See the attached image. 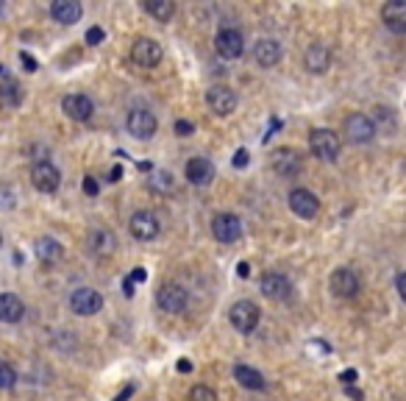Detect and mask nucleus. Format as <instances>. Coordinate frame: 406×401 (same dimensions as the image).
Returning <instances> with one entry per match:
<instances>
[{
    "instance_id": "f257e3e1",
    "label": "nucleus",
    "mask_w": 406,
    "mask_h": 401,
    "mask_svg": "<svg viewBox=\"0 0 406 401\" xmlns=\"http://www.w3.org/2000/svg\"><path fill=\"white\" fill-rule=\"evenodd\" d=\"M309 151L320 162H337L339 156V137L331 129H314L309 134Z\"/></svg>"
},
{
    "instance_id": "f03ea898",
    "label": "nucleus",
    "mask_w": 406,
    "mask_h": 401,
    "mask_svg": "<svg viewBox=\"0 0 406 401\" xmlns=\"http://www.w3.org/2000/svg\"><path fill=\"white\" fill-rule=\"evenodd\" d=\"M229 318H231V324H234V329H237V332L251 334L256 326H259L262 312H259V306H256L253 301H237V304L231 306Z\"/></svg>"
},
{
    "instance_id": "7ed1b4c3",
    "label": "nucleus",
    "mask_w": 406,
    "mask_h": 401,
    "mask_svg": "<svg viewBox=\"0 0 406 401\" xmlns=\"http://www.w3.org/2000/svg\"><path fill=\"white\" fill-rule=\"evenodd\" d=\"M214 48H217L220 59L234 62L245 53V39H242V33L237 28H220L217 36H214Z\"/></svg>"
},
{
    "instance_id": "20e7f679",
    "label": "nucleus",
    "mask_w": 406,
    "mask_h": 401,
    "mask_svg": "<svg viewBox=\"0 0 406 401\" xmlns=\"http://www.w3.org/2000/svg\"><path fill=\"white\" fill-rule=\"evenodd\" d=\"M156 304L170 315H181L190 304V293L181 284H162L159 293H156Z\"/></svg>"
},
{
    "instance_id": "39448f33",
    "label": "nucleus",
    "mask_w": 406,
    "mask_h": 401,
    "mask_svg": "<svg viewBox=\"0 0 406 401\" xmlns=\"http://www.w3.org/2000/svg\"><path fill=\"white\" fill-rule=\"evenodd\" d=\"M345 137L353 145H368V142H373V137H375V123H373L368 114L356 112V114H351L345 120Z\"/></svg>"
},
{
    "instance_id": "423d86ee",
    "label": "nucleus",
    "mask_w": 406,
    "mask_h": 401,
    "mask_svg": "<svg viewBox=\"0 0 406 401\" xmlns=\"http://www.w3.org/2000/svg\"><path fill=\"white\" fill-rule=\"evenodd\" d=\"M212 234H214V240L231 245V242H237L239 237H242V220H239L237 215H231V212H220L212 220Z\"/></svg>"
},
{
    "instance_id": "0eeeda50",
    "label": "nucleus",
    "mask_w": 406,
    "mask_h": 401,
    "mask_svg": "<svg viewBox=\"0 0 406 401\" xmlns=\"http://www.w3.org/2000/svg\"><path fill=\"white\" fill-rule=\"evenodd\" d=\"M31 181H34V187L39 193H56L59 190V184H62V173H59V167L50 165L48 159H42V162H36L31 167Z\"/></svg>"
},
{
    "instance_id": "6e6552de",
    "label": "nucleus",
    "mask_w": 406,
    "mask_h": 401,
    "mask_svg": "<svg viewBox=\"0 0 406 401\" xmlns=\"http://www.w3.org/2000/svg\"><path fill=\"white\" fill-rule=\"evenodd\" d=\"M70 306H72V312L75 315H98L103 309V296L98 290H92V287H78V290H72V296H70Z\"/></svg>"
},
{
    "instance_id": "1a4fd4ad",
    "label": "nucleus",
    "mask_w": 406,
    "mask_h": 401,
    "mask_svg": "<svg viewBox=\"0 0 406 401\" xmlns=\"http://www.w3.org/2000/svg\"><path fill=\"white\" fill-rule=\"evenodd\" d=\"M126 126H128V134H131L134 139H150V137L156 134V129H159L153 112H148V109H134V112H128Z\"/></svg>"
},
{
    "instance_id": "9d476101",
    "label": "nucleus",
    "mask_w": 406,
    "mask_h": 401,
    "mask_svg": "<svg viewBox=\"0 0 406 401\" xmlns=\"http://www.w3.org/2000/svg\"><path fill=\"white\" fill-rule=\"evenodd\" d=\"M206 103L209 109L217 114V117H229L234 109H237V92L229 90V87H212L206 92Z\"/></svg>"
},
{
    "instance_id": "9b49d317",
    "label": "nucleus",
    "mask_w": 406,
    "mask_h": 401,
    "mask_svg": "<svg viewBox=\"0 0 406 401\" xmlns=\"http://www.w3.org/2000/svg\"><path fill=\"white\" fill-rule=\"evenodd\" d=\"M131 59H134L139 67H156L162 62V45L156 42V39H148V36H142V39H136L134 48H131Z\"/></svg>"
},
{
    "instance_id": "f8f14e48",
    "label": "nucleus",
    "mask_w": 406,
    "mask_h": 401,
    "mask_svg": "<svg viewBox=\"0 0 406 401\" xmlns=\"http://www.w3.org/2000/svg\"><path fill=\"white\" fill-rule=\"evenodd\" d=\"M259 290H262L265 299H270V301H287L292 296V284H290V279L281 276V273H265Z\"/></svg>"
},
{
    "instance_id": "ddd939ff",
    "label": "nucleus",
    "mask_w": 406,
    "mask_h": 401,
    "mask_svg": "<svg viewBox=\"0 0 406 401\" xmlns=\"http://www.w3.org/2000/svg\"><path fill=\"white\" fill-rule=\"evenodd\" d=\"M128 229H131V234H134V240L148 242V240H153V237L159 234V220H156V215H153V212L139 209V212H134V215H131Z\"/></svg>"
},
{
    "instance_id": "4468645a",
    "label": "nucleus",
    "mask_w": 406,
    "mask_h": 401,
    "mask_svg": "<svg viewBox=\"0 0 406 401\" xmlns=\"http://www.w3.org/2000/svg\"><path fill=\"white\" fill-rule=\"evenodd\" d=\"M331 293L337 299H353L359 293V276L351 267H339L331 273Z\"/></svg>"
},
{
    "instance_id": "2eb2a0df",
    "label": "nucleus",
    "mask_w": 406,
    "mask_h": 401,
    "mask_svg": "<svg viewBox=\"0 0 406 401\" xmlns=\"http://www.w3.org/2000/svg\"><path fill=\"white\" fill-rule=\"evenodd\" d=\"M273 170L278 176H298L301 173V154L295 148H275L273 151Z\"/></svg>"
},
{
    "instance_id": "dca6fc26",
    "label": "nucleus",
    "mask_w": 406,
    "mask_h": 401,
    "mask_svg": "<svg viewBox=\"0 0 406 401\" xmlns=\"http://www.w3.org/2000/svg\"><path fill=\"white\" fill-rule=\"evenodd\" d=\"M290 209H292L298 218H314L317 209H320V200H317V196H314L312 190L298 187V190L290 193Z\"/></svg>"
},
{
    "instance_id": "f3484780",
    "label": "nucleus",
    "mask_w": 406,
    "mask_h": 401,
    "mask_svg": "<svg viewBox=\"0 0 406 401\" xmlns=\"http://www.w3.org/2000/svg\"><path fill=\"white\" fill-rule=\"evenodd\" d=\"M62 109H65V114H67L70 120H75V123H87L92 117V112H95L92 100L87 98V95H67V98L62 100Z\"/></svg>"
},
{
    "instance_id": "a211bd4d",
    "label": "nucleus",
    "mask_w": 406,
    "mask_h": 401,
    "mask_svg": "<svg viewBox=\"0 0 406 401\" xmlns=\"http://www.w3.org/2000/svg\"><path fill=\"white\" fill-rule=\"evenodd\" d=\"M187 178H190V184H195V187H206V184H212V178H214V165H212L209 159H203V156H195V159L187 162Z\"/></svg>"
},
{
    "instance_id": "6ab92c4d",
    "label": "nucleus",
    "mask_w": 406,
    "mask_h": 401,
    "mask_svg": "<svg viewBox=\"0 0 406 401\" xmlns=\"http://www.w3.org/2000/svg\"><path fill=\"white\" fill-rule=\"evenodd\" d=\"M50 14H53V20H56V23H62V26H72V23H78V20H81L84 6H81L78 0H56V3L50 6Z\"/></svg>"
},
{
    "instance_id": "aec40b11",
    "label": "nucleus",
    "mask_w": 406,
    "mask_h": 401,
    "mask_svg": "<svg viewBox=\"0 0 406 401\" xmlns=\"http://www.w3.org/2000/svg\"><path fill=\"white\" fill-rule=\"evenodd\" d=\"M381 20L390 31L395 33H404L406 31V3L404 0H393L381 9Z\"/></svg>"
},
{
    "instance_id": "412c9836",
    "label": "nucleus",
    "mask_w": 406,
    "mask_h": 401,
    "mask_svg": "<svg viewBox=\"0 0 406 401\" xmlns=\"http://www.w3.org/2000/svg\"><path fill=\"white\" fill-rule=\"evenodd\" d=\"M331 65V53H329V48L326 45H320V42H314V45H309L304 53V67L309 73H326Z\"/></svg>"
},
{
    "instance_id": "4be33fe9",
    "label": "nucleus",
    "mask_w": 406,
    "mask_h": 401,
    "mask_svg": "<svg viewBox=\"0 0 406 401\" xmlns=\"http://www.w3.org/2000/svg\"><path fill=\"white\" fill-rule=\"evenodd\" d=\"M281 56H284V50H281V45H278L275 39H259V42L253 45V59L262 67L278 65Z\"/></svg>"
},
{
    "instance_id": "5701e85b",
    "label": "nucleus",
    "mask_w": 406,
    "mask_h": 401,
    "mask_svg": "<svg viewBox=\"0 0 406 401\" xmlns=\"http://www.w3.org/2000/svg\"><path fill=\"white\" fill-rule=\"evenodd\" d=\"M26 315V304L14 293H0V321L3 324H20Z\"/></svg>"
},
{
    "instance_id": "b1692460",
    "label": "nucleus",
    "mask_w": 406,
    "mask_h": 401,
    "mask_svg": "<svg viewBox=\"0 0 406 401\" xmlns=\"http://www.w3.org/2000/svg\"><path fill=\"white\" fill-rule=\"evenodd\" d=\"M87 245H89V251L95 257H111L117 240H114V234L106 232V229H95V232H89V237H87Z\"/></svg>"
},
{
    "instance_id": "393cba45",
    "label": "nucleus",
    "mask_w": 406,
    "mask_h": 401,
    "mask_svg": "<svg viewBox=\"0 0 406 401\" xmlns=\"http://www.w3.org/2000/svg\"><path fill=\"white\" fill-rule=\"evenodd\" d=\"M234 379H237L242 387H248V390H265V387H268L265 376H262L256 368H251V365H237V368H234Z\"/></svg>"
},
{
    "instance_id": "a878e982",
    "label": "nucleus",
    "mask_w": 406,
    "mask_h": 401,
    "mask_svg": "<svg viewBox=\"0 0 406 401\" xmlns=\"http://www.w3.org/2000/svg\"><path fill=\"white\" fill-rule=\"evenodd\" d=\"M34 251L42 262H59V260H62V245H59L53 237H39Z\"/></svg>"
},
{
    "instance_id": "bb28decb",
    "label": "nucleus",
    "mask_w": 406,
    "mask_h": 401,
    "mask_svg": "<svg viewBox=\"0 0 406 401\" xmlns=\"http://www.w3.org/2000/svg\"><path fill=\"white\" fill-rule=\"evenodd\" d=\"M145 11L153 14L159 23H168L170 17L175 14V6L170 0H145Z\"/></svg>"
},
{
    "instance_id": "cd10ccee",
    "label": "nucleus",
    "mask_w": 406,
    "mask_h": 401,
    "mask_svg": "<svg viewBox=\"0 0 406 401\" xmlns=\"http://www.w3.org/2000/svg\"><path fill=\"white\" fill-rule=\"evenodd\" d=\"M0 100H3L6 106H20V100H23V90H20V84H17V81H11V78H6V81H3V87H0Z\"/></svg>"
},
{
    "instance_id": "c85d7f7f",
    "label": "nucleus",
    "mask_w": 406,
    "mask_h": 401,
    "mask_svg": "<svg viewBox=\"0 0 406 401\" xmlns=\"http://www.w3.org/2000/svg\"><path fill=\"white\" fill-rule=\"evenodd\" d=\"M14 382H17V373H14V368L6 365V363H0V390H6V387H14Z\"/></svg>"
},
{
    "instance_id": "c756f323",
    "label": "nucleus",
    "mask_w": 406,
    "mask_h": 401,
    "mask_svg": "<svg viewBox=\"0 0 406 401\" xmlns=\"http://www.w3.org/2000/svg\"><path fill=\"white\" fill-rule=\"evenodd\" d=\"M190 399L192 401H217V393H214L212 387H206V385H195L192 393H190Z\"/></svg>"
},
{
    "instance_id": "7c9ffc66",
    "label": "nucleus",
    "mask_w": 406,
    "mask_h": 401,
    "mask_svg": "<svg viewBox=\"0 0 406 401\" xmlns=\"http://www.w3.org/2000/svg\"><path fill=\"white\" fill-rule=\"evenodd\" d=\"M192 132H195V126L190 120H175V134L178 137H190Z\"/></svg>"
},
{
    "instance_id": "2f4dec72",
    "label": "nucleus",
    "mask_w": 406,
    "mask_h": 401,
    "mask_svg": "<svg viewBox=\"0 0 406 401\" xmlns=\"http://www.w3.org/2000/svg\"><path fill=\"white\" fill-rule=\"evenodd\" d=\"M103 36H106L103 28H98V26H95V28H89V31H87V45H101Z\"/></svg>"
},
{
    "instance_id": "473e14b6",
    "label": "nucleus",
    "mask_w": 406,
    "mask_h": 401,
    "mask_svg": "<svg viewBox=\"0 0 406 401\" xmlns=\"http://www.w3.org/2000/svg\"><path fill=\"white\" fill-rule=\"evenodd\" d=\"M156 178H162V181H150V187H153V190H170V187H172L170 173H162V176H156Z\"/></svg>"
},
{
    "instance_id": "72a5a7b5",
    "label": "nucleus",
    "mask_w": 406,
    "mask_h": 401,
    "mask_svg": "<svg viewBox=\"0 0 406 401\" xmlns=\"http://www.w3.org/2000/svg\"><path fill=\"white\" fill-rule=\"evenodd\" d=\"M84 193H87V196H98V181H95L92 176L84 178Z\"/></svg>"
},
{
    "instance_id": "f704fd0d",
    "label": "nucleus",
    "mask_w": 406,
    "mask_h": 401,
    "mask_svg": "<svg viewBox=\"0 0 406 401\" xmlns=\"http://www.w3.org/2000/svg\"><path fill=\"white\" fill-rule=\"evenodd\" d=\"M20 59H23V67H26L28 73H36V70H39V67H36L34 56H28V53H20Z\"/></svg>"
},
{
    "instance_id": "c9c22d12",
    "label": "nucleus",
    "mask_w": 406,
    "mask_h": 401,
    "mask_svg": "<svg viewBox=\"0 0 406 401\" xmlns=\"http://www.w3.org/2000/svg\"><path fill=\"white\" fill-rule=\"evenodd\" d=\"M245 165H248V151L239 148L237 154H234V167H245Z\"/></svg>"
},
{
    "instance_id": "e433bc0d",
    "label": "nucleus",
    "mask_w": 406,
    "mask_h": 401,
    "mask_svg": "<svg viewBox=\"0 0 406 401\" xmlns=\"http://www.w3.org/2000/svg\"><path fill=\"white\" fill-rule=\"evenodd\" d=\"M395 287H398V296L406 299V276L404 273H398V276H395Z\"/></svg>"
},
{
    "instance_id": "4c0bfd02",
    "label": "nucleus",
    "mask_w": 406,
    "mask_h": 401,
    "mask_svg": "<svg viewBox=\"0 0 406 401\" xmlns=\"http://www.w3.org/2000/svg\"><path fill=\"white\" fill-rule=\"evenodd\" d=\"M353 379H356V370H345V373H339V382H342V385H348V387L353 385Z\"/></svg>"
},
{
    "instance_id": "58836bf2",
    "label": "nucleus",
    "mask_w": 406,
    "mask_h": 401,
    "mask_svg": "<svg viewBox=\"0 0 406 401\" xmlns=\"http://www.w3.org/2000/svg\"><path fill=\"white\" fill-rule=\"evenodd\" d=\"M145 279H148V273H145V270H142V267H136L134 273H131V279H128V282H131V284H134V282H139V284H142V282H145Z\"/></svg>"
},
{
    "instance_id": "ea45409f",
    "label": "nucleus",
    "mask_w": 406,
    "mask_h": 401,
    "mask_svg": "<svg viewBox=\"0 0 406 401\" xmlns=\"http://www.w3.org/2000/svg\"><path fill=\"white\" fill-rule=\"evenodd\" d=\"M134 390H136L134 385H126V390H123L120 396H114V401H126V399H128V396H131V393H134Z\"/></svg>"
},
{
    "instance_id": "a19ab883",
    "label": "nucleus",
    "mask_w": 406,
    "mask_h": 401,
    "mask_svg": "<svg viewBox=\"0 0 406 401\" xmlns=\"http://www.w3.org/2000/svg\"><path fill=\"white\" fill-rule=\"evenodd\" d=\"M345 393H348L351 399H356V401H362V399H365V393H362V390H356V387H348Z\"/></svg>"
},
{
    "instance_id": "79ce46f5",
    "label": "nucleus",
    "mask_w": 406,
    "mask_h": 401,
    "mask_svg": "<svg viewBox=\"0 0 406 401\" xmlns=\"http://www.w3.org/2000/svg\"><path fill=\"white\" fill-rule=\"evenodd\" d=\"M120 178H123V167H111V181H120Z\"/></svg>"
},
{
    "instance_id": "37998d69",
    "label": "nucleus",
    "mask_w": 406,
    "mask_h": 401,
    "mask_svg": "<svg viewBox=\"0 0 406 401\" xmlns=\"http://www.w3.org/2000/svg\"><path fill=\"white\" fill-rule=\"evenodd\" d=\"M178 370H184V373H187V370H192V363H190V360H181V363H178Z\"/></svg>"
},
{
    "instance_id": "c03bdc74",
    "label": "nucleus",
    "mask_w": 406,
    "mask_h": 401,
    "mask_svg": "<svg viewBox=\"0 0 406 401\" xmlns=\"http://www.w3.org/2000/svg\"><path fill=\"white\" fill-rule=\"evenodd\" d=\"M0 242H3V234H0Z\"/></svg>"
}]
</instances>
